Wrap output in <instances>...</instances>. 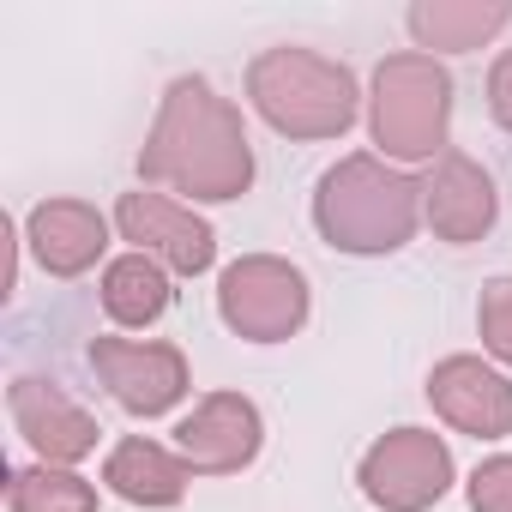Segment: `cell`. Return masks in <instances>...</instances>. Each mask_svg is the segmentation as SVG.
Segmentation results:
<instances>
[{"label":"cell","instance_id":"obj_1","mask_svg":"<svg viewBox=\"0 0 512 512\" xmlns=\"http://www.w3.org/2000/svg\"><path fill=\"white\" fill-rule=\"evenodd\" d=\"M139 175L193 199H241L253 181V145L241 109L217 97L205 79H175L139 151Z\"/></svg>","mask_w":512,"mask_h":512},{"label":"cell","instance_id":"obj_2","mask_svg":"<svg viewBox=\"0 0 512 512\" xmlns=\"http://www.w3.org/2000/svg\"><path fill=\"white\" fill-rule=\"evenodd\" d=\"M314 223L338 253H392L422 223V181H410L386 157L356 151L320 175Z\"/></svg>","mask_w":512,"mask_h":512},{"label":"cell","instance_id":"obj_3","mask_svg":"<svg viewBox=\"0 0 512 512\" xmlns=\"http://www.w3.org/2000/svg\"><path fill=\"white\" fill-rule=\"evenodd\" d=\"M247 97L290 139H338L356 121V73L314 49H266L247 67Z\"/></svg>","mask_w":512,"mask_h":512},{"label":"cell","instance_id":"obj_4","mask_svg":"<svg viewBox=\"0 0 512 512\" xmlns=\"http://www.w3.org/2000/svg\"><path fill=\"white\" fill-rule=\"evenodd\" d=\"M368 127L374 145L398 163H428L446 157V127H452V79L434 55H386L374 67V97H368Z\"/></svg>","mask_w":512,"mask_h":512},{"label":"cell","instance_id":"obj_5","mask_svg":"<svg viewBox=\"0 0 512 512\" xmlns=\"http://www.w3.org/2000/svg\"><path fill=\"white\" fill-rule=\"evenodd\" d=\"M217 314L247 344H284L308 320V278L278 253H247L217 278Z\"/></svg>","mask_w":512,"mask_h":512},{"label":"cell","instance_id":"obj_6","mask_svg":"<svg viewBox=\"0 0 512 512\" xmlns=\"http://www.w3.org/2000/svg\"><path fill=\"white\" fill-rule=\"evenodd\" d=\"M356 482L380 512H422L452 488V452L428 428H392L362 452Z\"/></svg>","mask_w":512,"mask_h":512},{"label":"cell","instance_id":"obj_7","mask_svg":"<svg viewBox=\"0 0 512 512\" xmlns=\"http://www.w3.org/2000/svg\"><path fill=\"white\" fill-rule=\"evenodd\" d=\"M115 223H121V241H133V253H151L157 266H169L181 278H199L217 260V229L193 205H175L163 193H145V187L121 193Z\"/></svg>","mask_w":512,"mask_h":512},{"label":"cell","instance_id":"obj_8","mask_svg":"<svg viewBox=\"0 0 512 512\" xmlns=\"http://www.w3.org/2000/svg\"><path fill=\"white\" fill-rule=\"evenodd\" d=\"M91 368L103 374L109 398L133 416H163L187 398V356L175 344H133V338H97Z\"/></svg>","mask_w":512,"mask_h":512},{"label":"cell","instance_id":"obj_9","mask_svg":"<svg viewBox=\"0 0 512 512\" xmlns=\"http://www.w3.org/2000/svg\"><path fill=\"white\" fill-rule=\"evenodd\" d=\"M260 440H266V422L253 410V398H241V392L199 398L193 416H181V428H175V446L199 476H235L241 464L260 458Z\"/></svg>","mask_w":512,"mask_h":512},{"label":"cell","instance_id":"obj_10","mask_svg":"<svg viewBox=\"0 0 512 512\" xmlns=\"http://www.w3.org/2000/svg\"><path fill=\"white\" fill-rule=\"evenodd\" d=\"M428 404L476 440H506L512 434V380L494 374L482 356H446L428 374Z\"/></svg>","mask_w":512,"mask_h":512},{"label":"cell","instance_id":"obj_11","mask_svg":"<svg viewBox=\"0 0 512 512\" xmlns=\"http://www.w3.org/2000/svg\"><path fill=\"white\" fill-rule=\"evenodd\" d=\"M7 404H13V422H19V434L37 446V458L43 464H79L85 452H97V416L91 410H79L61 386H49V380H13V392H7Z\"/></svg>","mask_w":512,"mask_h":512},{"label":"cell","instance_id":"obj_12","mask_svg":"<svg viewBox=\"0 0 512 512\" xmlns=\"http://www.w3.org/2000/svg\"><path fill=\"white\" fill-rule=\"evenodd\" d=\"M494 211H500L494 181H488L470 157H458V151H446V157L434 163V175L422 181V217H428V229H434L440 241H452V247L482 241V235L494 229Z\"/></svg>","mask_w":512,"mask_h":512},{"label":"cell","instance_id":"obj_13","mask_svg":"<svg viewBox=\"0 0 512 512\" xmlns=\"http://www.w3.org/2000/svg\"><path fill=\"white\" fill-rule=\"evenodd\" d=\"M25 241L37 253V266L49 278H79L103 260V247H109V223L97 205L85 199H43L25 223Z\"/></svg>","mask_w":512,"mask_h":512},{"label":"cell","instance_id":"obj_14","mask_svg":"<svg viewBox=\"0 0 512 512\" xmlns=\"http://www.w3.org/2000/svg\"><path fill=\"white\" fill-rule=\"evenodd\" d=\"M103 482H109L127 506H175V500L187 494V482H193V464L175 458L169 446L133 434V440H121V446L109 452Z\"/></svg>","mask_w":512,"mask_h":512},{"label":"cell","instance_id":"obj_15","mask_svg":"<svg viewBox=\"0 0 512 512\" xmlns=\"http://www.w3.org/2000/svg\"><path fill=\"white\" fill-rule=\"evenodd\" d=\"M506 25H512L506 0H416L410 7V37L422 49H446V55L482 49Z\"/></svg>","mask_w":512,"mask_h":512},{"label":"cell","instance_id":"obj_16","mask_svg":"<svg viewBox=\"0 0 512 512\" xmlns=\"http://www.w3.org/2000/svg\"><path fill=\"white\" fill-rule=\"evenodd\" d=\"M169 302H175L169 272L151 260V253H121V260L103 272V308H109L115 326H151V320L169 314Z\"/></svg>","mask_w":512,"mask_h":512},{"label":"cell","instance_id":"obj_17","mask_svg":"<svg viewBox=\"0 0 512 512\" xmlns=\"http://www.w3.org/2000/svg\"><path fill=\"white\" fill-rule=\"evenodd\" d=\"M7 512H97V488L61 464H31V470H13Z\"/></svg>","mask_w":512,"mask_h":512},{"label":"cell","instance_id":"obj_18","mask_svg":"<svg viewBox=\"0 0 512 512\" xmlns=\"http://www.w3.org/2000/svg\"><path fill=\"white\" fill-rule=\"evenodd\" d=\"M476 326H482V344L512 368V278H494L482 284V302H476Z\"/></svg>","mask_w":512,"mask_h":512},{"label":"cell","instance_id":"obj_19","mask_svg":"<svg viewBox=\"0 0 512 512\" xmlns=\"http://www.w3.org/2000/svg\"><path fill=\"white\" fill-rule=\"evenodd\" d=\"M470 512H512V452L470 470Z\"/></svg>","mask_w":512,"mask_h":512},{"label":"cell","instance_id":"obj_20","mask_svg":"<svg viewBox=\"0 0 512 512\" xmlns=\"http://www.w3.org/2000/svg\"><path fill=\"white\" fill-rule=\"evenodd\" d=\"M488 115L512 133V49L488 67Z\"/></svg>","mask_w":512,"mask_h":512}]
</instances>
